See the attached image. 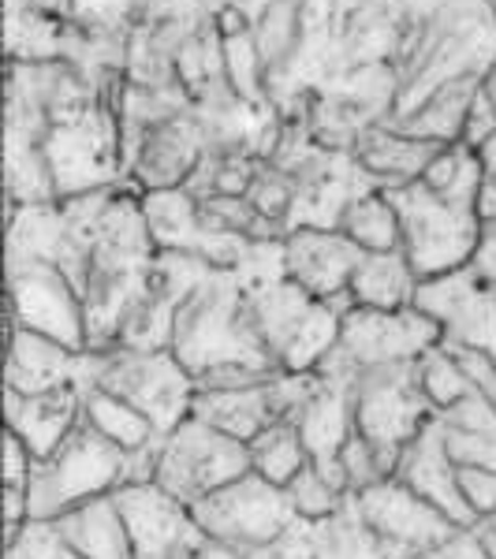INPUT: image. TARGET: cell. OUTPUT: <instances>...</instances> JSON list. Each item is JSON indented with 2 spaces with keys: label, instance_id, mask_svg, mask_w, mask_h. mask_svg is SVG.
<instances>
[{
  "label": "cell",
  "instance_id": "36",
  "mask_svg": "<svg viewBox=\"0 0 496 559\" xmlns=\"http://www.w3.org/2000/svg\"><path fill=\"white\" fill-rule=\"evenodd\" d=\"M34 463H38V459L31 455V448H26L15 432H8L4 437V492L31 496Z\"/></svg>",
  "mask_w": 496,
  "mask_h": 559
},
{
  "label": "cell",
  "instance_id": "9",
  "mask_svg": "<svg viewBox=\"0 0 496 559\" xmlns=\"http://www.w3.org/2000/svg\"><path fill=\"white\" fill-rule=\"evenodd\" d=\"M194 522L202 526V534L210 540L236 548V552H255L265 548L269 540H276L292 526L295 519V503L287 489L265 481L261 474H243L239 481L224 485L213 496L194 503Z\"/></svg>",
  "mask_w": 496,
  "mask_h": 559
},
{
  "label": "cell",
  "instance_id": "41",
  "mask_svg": "<svg viewBox=\"0 0 496 559\" xmlns=\"http://www.w3.org/2000/svg\"><path fill=\"white\" fill-rule=\"evenodd\" d=\"M408 559H445V552L437 548V552H418V556H408Z\"/></svg>",
  "mask_w": 496,
  "mask_h": 559
},
{
  "label": "cell",
  "instance_id": "42",
  "mask_svg": "<svg viewBox=\"0 0 496 559\" xmlns=\"http://www.w3.org/2000/svg\"><path fill=\"white\" fill-rule=\"evenodd\" d=\"M485 526H493V530H496V515H493V519H485Z\"/></svg>",
  "mask_w": 496,
  "mask_h": 559
},
{
  "label": "cell",
  "instance_id": "27",
  "mask_svg": "<svg viewBox=\"0 0 496 559\" xmlns=\"http://www.w3.org/2000/svg\"><path fill=\"white\" fill-rule=\"evenodd\" d=\"M477 90H482L477 79H471V83L445 86L437 97H429V102L422 105L411 120L392 123V131L411 134V139H422V142H433V146H456V142H463L467 116H471ZM385 128H389V123H385Z\"/></svg>",
  "mask_w": 496,
  "mask_h": 559
},
{
  "label": "cell",
  "instance_id": "23",
  "mask_svg": "<svg viewBox=\"0 0 496 559\" xmlns=\"http://www.w3.org/2000/svg\"><path fill=\"white\" fill-rule=\"evenodd\" d=\"M52 526L68 540L71 552L83 559H134L116 496H97V500L79 503V508L64 511Z\"/></svg>",
  "mask_w": 496,
  "mask_h": 559
},
{
  "label": "cell",
  "instance_id": "19",
  "mask_svg": "<svg viewBox=\"0 0 496 559\" xmlns=\"http://www.w3.org/2000/svg\"><path fill=\"white\" fill-rule=\"evenodd\" d=\"M90 377H94L90 350H71L31 329H12L4 388L20 395H42L57 388H90Z\"/></svg>",
  "mask_w": 496,
  "mask_h": 559
},
{
  "label": "cell",
  "instance_id": "43",
  "mask_svg": "<svg viewBox=\"0 0 496 559\" xmlns=\"http://www.w3.org/2000/svg\"><path fill=\"white\" fill-rule=\"evenodd\" d=\"M489 4H493V12H496V0H489Z\"/></svg>",
  "mask_w": 496,
  "mask_h": 559
},
{
  "label": "cell",
  "instance_id": "45",
  "mask_svg": "<svg viewBox=\"0 0 496 559\" xmlns=\"http://www.w3.org/2000/svg\"><path fill=\"white\" fill-rule=\"evenodd\" d=\"M493 358H496V355H493Z\"/></svg>",
  "mask_w": 496,
  "mask_h": 559
},
{
  "label": "cell",
  "instance_id": "17",
  "mask_svg": "<svg viewBox=\"0 0 496 559\" xmlns=\"http://www.w3.org/2000/svg\"><path fill=\"white\" fill-rule=\"evenodd\" d=\"M205 153H210V142H205V131H202V123H198L194 105H191L187 112L157 123V128L142 139V146L128 168V183L139 194L176 191V187H187V179H191L194 168L205 160Z\"/></svg>",
  "mask_w": 496,
  "mask_h": 559
},
{
  "label": "cell",
  "instance_id": "39",
  "mask_svg": "<svg viewBox=\"0 0 496 559\" xmlns=\"http://www.w3.org/2000/svg\"><path fill=\"white\" fill-rule=\"evenodd\" d=\"M477 153H482V165H485V176H489V179H493V183H496V134H493V139H489V142H485V146H482V150H477Z\"/></svg>",
  "mask_w": 496,
  "mask_h": 559
},
{
  "label": "cell",
  "instance_id": "5",
  "mask_svg": "<svg viewBox=\"0 0 496 559\" xmlns=\"http://www.w3.org/2000/svg\"><path fill=\"white\" fill-rule=\"evenodd\" d=\"M45 165H49L57 202L79 194L108 191V187L128 183L123 176V139L116 105L105 102L90 112L52 120L42 142Z\"/></svg>",
  "mask_w": 496,
  "mask_h": 559
},
{
  "label": "cell",
  "instance_id": "34",
  "mask_svg": "<svg viewBox=\"0 0 496 559\" xmlns=\"http://www.w3.org/2000/svg\"><path fill=\"white\" fill-rule=\"evenodd\" d=\"M340 463H344V474H347V485H351V496L369 489V485L385 481V466L377 452L369 448L366 437H358V432H351V440L344 444V452H340Z\"/></svg>",
  "mask_w": 496,
  "mask_h": 559
},
{
  "label": "cell",
  "instance_id": "32",
  "mask_svg": "<svg viewBox=\"0 0 496 559\" xmlns=\"http://www.w3.org/2000/svg\"><path fill=\"white\" fill-rule=\"evenodd\" d=\"M287 496H292V503H295V515L318 522V519H329L332 511L344 508V500L351 492L340 489L336 481H329V477L310 463V466H303V474L295 477L292 485H287Z\"/></svg>",
  "mask_w": 496,
  "mask_h": 559
},
{
  "label": "cell",
  "instance_id": "15",
  "mask_svg": "<svg viewBox=\"0 0 496 559\" xmlns=\"http://www.w3.org/2000/svg\"><path fill=\"white\" fill-rule=\"evenodd\" d=\"M247 559H400L369 530L358 500L347 496L344 508L329 519H295L276 540L247 552Z\"/></svg>",
  "mask_w": 496,
  "mask_h": 559
},
{
  "label": "cell",
  "instance_id": "10",
  "mask_svg": "<svg viewBox=\"0 0 496 559\" xmlns=\"http://www.w3.org/2000/svg\"><path fill=\"white\" fill-rule=\"evenodd\" d=\"M437 344H445L440 324L426 318L418 306H408V310L351 306L344 321H340V344L332 347V355L347 369L363 373V369L418 362Z\"/></svg>",
  "mask_w": 496,
  "mask_h": 559
},
{
  "label": "cell",
  "instance_id": "7",
  "mask_svg": "<svg viewBox=\"0 0 496 559\" xmlns=\"http://www.w3.org/2000/svg\"><path fill=\"white\" fill-rule=\"evenodd\" d=\"M351 407H355V432L369 440L381 459L385 474H395L403 448L433 421V403L422 392L418 362L363 369L351 384Z\"/></svg>",
  "mask_w": 496,
  "mask_h": 559
},
{
  "label": "cell",
  "instance_id": "44",
  "mask_svg": "<svg viewBox=\"0 0 496 559\" xmlns=\"http://www.w3.org/2000/svg\"><path fill=\"white\" fill-rule=\"evenodd\" d=\"M493 295H496V284H493Z\"/></svg>",
  "mask_w": 496,
  "mask_h": 559
},
{
  "label": "cell",
  "instance_id": "16",
  "mask_svg": "<svg viewBox=\"0 0 496 559\" xmlns=\"http://www.w3.org/2000/svg\"><path fill=\"white\" fill-rule=\"evenodd\" d=\"M366 250L340 228H295L284 239L287 280L340 310H351V276Z\"/></svg>",
  "mask_w": 496,
  "mask_h": 559
},
{
  "label": "cell",
  "instance_id": "26",
  "mask_svg": "<svg viewBox=\"0 0 496 559\" xmlns=\"http://www.w3.org/2000/svg\"><path fill=\"white\" fill-rule=\"evenodd\" d=\"M418 273L403 250H385V254H366L351 276V302L366 310H408L418 295Z\"/></svg>",
  "mask_w": 496,
  "mask_h": 559
},
{
  "label": "cell",
  "instance_id": "21",
  "mask_svg": "<svg viewBox=\"0 0 496 559\" xmlns=\"http://www.w3.org/2000/svg\"><path fill=\"white\" fill-rule=\"evenodd\" d=\"M83 392L86 388H57L42 395H20L4 388V421L8 432L31 448L34 459L52 455L83 426Z\"/></svg>",
  "mask_w": 496,
  "mask_h": 559
},
{
  "label": "cell",
  "instance_id": "20",
  "mask_svg": "<svg viewBox=\"0 0 496 559\" xmlns=\"http://www.w3.org/2000/svg\"><path fill=\"white\" fill-rule=\"evenodd\" d=\"M392 477H400V481L411 485L418 496L437 503L459 530L477 526L471 503L463 500V489H459V466L452 463V455H448V448H445V432H440L437 414H433L429 426L403 448L400 466H395Z\"/></svg>",
  "mask_w": 496,
  "mask_h": 559
},
{
  "label": "cell",
  "instance_id": "4",
  "mask_svg": "<svg viewBox=\"0 0 496 559\" xmlns=\"http://www.w3.org/2000/svg\"><path fill=\"white\" fill-rule=\"evenodd\" d=\"M90 355H94L90 388H105V392L120 395L128 407L139 411L142 418H150V426L161 437L194 414L198 381L173 350L108 347L90 350Z\"/></svg>",
  "mask_w": 496,
  "mask_h": 559
},
{
  "label": "cell",
  "instance_id": "13",
  "mask_svg": "<svg viewBox=\"0 0 496 559\" xmlns=\"http://www.w3.org/2000/svg\"><path fill=\"white\" fill-rule=\"evenodd\" d=\"M355 500L363 519L369 522V530L400 559L437 552V548H445L459 534V526L437 503L418 496L400 477H385V481L369 485V489L355 492Z\"/></svg>",
  "mask_w": 496,
  "mask_h": 559
},
{
  "label": "cell",
  "instance_id": "6",
  "mask_svg": "<svg viewBox=\"0 0 496 559\" xmlns=\"http://www.w3.org/2000/svg\"><path fill=\"white\" fill-rule=\"evenodd\" d=\"M403 224V254L418 280H433L471 265L482 242V221L474 205H459L429 191L426 183H408L385 191Z\"/></svg>",
  "mask_w": 496,
  "mask_h": 559
},
{
  "label": "cell",
  "instance_id": "12",
  "mask_svg": "<svg viewBox=\"0 0 496 559\" xmlns=\"http://www.w3.org/2000/svg\"><path fill=\"white\" fill-rule=\"evenodd\" d=\"M131 537L134 559H191L205 545L191 503L176 500L157 481H131L113 492Z\"/></svg>",
  "mask_w": 496,
  "mask_h": 559
},
{
  "label": "cell",
  "instance_id": "22",
  "mask_svg": "<svg viewBox=\"0 0 496 559\" xmlns=\"http://www.w3.org/2000/svg\"><path fill=\"white\" fill-rule=\"evenodd\" d=\"M445 150V146H433V142H422V139H411V134H400L392 128H369L363 139L355 142V160L366 168L385 191L392 187H408V183H418L426 176V168L433 165V157Z\"/></svg>",
  "mask_w": 496,
  "mask_h": 559
},
{
  "label": "cell",
  "instance_id": "3",
  "mask_svg": "<svg viewBox=\"0 0 496 559\" xmlns=\"http://www.w3.org/2000/svg\"><path fill=\"white\" fill-rule=\"evenodd\" d=\"M131 481V455L86 421L52 455L34 463L31 522H57L64 511L97 496H113Z\"/></svg>",
  "mask_w": 496,
  "mask_h": 559
},
{
  "label": "cell",
  "instance_id": "8",
  "mask_svg": "<svg viewBox=\"0 0 496 559\" xmlns=\"http://www.w3.org/2000/svg\"><path fill=\"white\" fill-rule=\"evenodd\" d=\"M255 471L250 463V444L213 429L202 418L179 421L173 432H165L157 444V463H153V481L168 489L176 500L194 503L213 496L224 485L239 481L243 474Z\"/></svg>",
  "mask_w": 496,
  "mask_h": 559
},
{
  "label": "cell",
  "instance_id": "30",
  "mask_svg": "<svg viewBox=\"0 0 496 559\" xmlns=\"http://www.w3.org/2000/svg\"><path fill=\"white\" fill-rule=\"evenodd\" d=\"M250 463H255V474L287 489L303 474V466H310V452H306L295 421H276L258 440H250Z\"/></svg>",
  "mask_w": 496,
  "mask_h": 559
},
{
  "label": "cell",
  "instance_id": "37",
  "mask_svg": "<svg viewBox=\"0 0 496 559\" xmlns=\"http://www.w3.org/2000/svg\"><path fill=\"white\" fill-rule=\"evenodd\" d=\"M445 559H493L489 552H485L482 537H477V530H459V534L448 540L445 548Z\"/></svg>",
  "mask_w": 496,
  "mask_h": 559
},
{
  "label": "cell",
  "instance_id": "18",
  "mask_svg": "<svg viewBox=\"0 0 496 559\" xmlns=\"http://www.w3.org/2000/svg\"><path fill=\"white\" fill-rule=\"evenodd\" d=\"M351 384L344 377H321L318 373V388L314 395L303 403V411L295 414V429H299L306 452H310V463L336 481L340 489L351 492L344 463H340V452L355 432V407H351Z\"/></svg>",
  "mask_w": 496,
  "mask_h": 559
},
{
  "label": "cell",
  "instance_id": "31",
  "mask_svg": "<svg viewBox=\"0 0 496 559\" xmlns=\"http://www.w3.org/2000/svg\"><path fill=\"white\" fill-rule=\"evenodd\" d=\"M418 381L437 414L456 407V403L467 400L471 392H477L471 384V377H467V369L459 366V358L452 355V347H445V344H437L418 358Z\"/></svg>",
  "mask_w": 496,
  "mask_h": 559
},
{
  "label": "cell",
  "instance_id": "24",
  "mask_svg": "<svg viewBox=\"0 0 496 559\" xmlns=\"http://www.w3.org/2000/svg\"><path fill=\"white\" fill-rule=\"evenodd\" d=\"M445 448L456 466L496 471V403L482 392H471L456 407L437 414Z\"/></svg>",
  "mask_w": 496,
  "mask_h": 559
},
{
  "label": "cell",
  "instance_id": "29",
  "mask_svg": "<svg viewBox=\"0 0 496 559\" xmlns=\"http://www.w3.org/2000/svg\"><path fill=\"white\" fill-rule=\"evenodd\" d=\"M340 231L351 236L366 254H385V250H403V224L395 213L392 198L385 191H374L366 198H358L355 205L344 213Z\"/></svg>",
  "mask_w": 496,
  "mask_h": 559
},
{
  "label": "cell",
  "instance_id": "2",
  "mask_svg": "<svg viewBox=\"0 0 496 559\" xmlns=\"http://www.w3.org/2000/svg\"><path fill=\"white\" fill-rule=\"evenodd\" d=\"M247 306L261 347L284 373H314L340 344L344 310L314 299L292 280L247 295Z\"/></svg>",
  "mask_w": 496,
  "mask_h": 559
},
{
  "label": "cell",
  "instance_id": "11",
  "mask_svg": "<svg viewBox=\"0 0 496 559\" xmlns=\"http://www.w3.org/2000/svg\"><path fill=\"white\" fill-rule=\"evenodd\" d=\"M8 302H12V329H31L71 350H90L83 295L64 269L49 261L8 265Z\"/></svg>",
  "mask_w": 496,
  "mask_h": 559
},
{
  "label": "cell",
  "instance_id": "33",
  "mask_svg": "<svg viewBox=\"0 0 496 559\" xmlns=\"http://www.w3.org/2000/svg\"><path fill=\"white\" fill-rule=\"evenodd\" d=\"M8 548H15L23 559H83L68 548V540L57 534L52 522H26L15 540H4Z\"/></svg>",
  "mask_w": 496,
  "mask_h": 559
},
{
  "label": "cell",
  "instance_id": "1",
  "mask_svg": "<svg viewBox=\"0 0 496 559\" xmlns=\"http://www.w3.org/2000/svg\"><path fill=\"white\" fill-rule=\"evenodd\" d=\"M173 355L191 369L198 388H250L281 373L261 347L247 292L232 269H213L179 306Z\"/></svg>",
  "mask_w": 496,
  "mask_h": 559
},
{
  "label": "cell",
  "instance_id": "40",
  "mask_svg": "<svg viewBox=\"0 0 496 559\" xmlns=\"http://www.w3.org/2000/svg\"><path fill=\"white\" fill-rule=\"evenodd\" d=\"M485 94L496 102V60H493V68H489V75H485Z\"/></svg>",
  "mask_w": 496,
  "mask_h": 559
},
{
  "label": "cell",
  "instance_id": "35",
  "mask_svg": "<svg viewBox=\"0 0 496 559\" xmlns=\"http://www.w3.org/2000/svg\"><path fill=\"white\" fill-rule=\"evenodd\" d=\"M459 489L463 500L471 503L474 519L485 522L496 515V471H474V466H459Z\"/></svg>",
  "mask_w": 496,
  "mask_h": 559
},
{
  "label": "cell",
  "instance_id": "25",
  "mask_svg": "<svg viewBox=\"0 0 496 559\" xmlns=\"http://www.w3.org/2000/svg\"><path fill=\"white\" fill-rule=\"evenodd\" d=\"M142 213H146L150 236L157 242V250H176V254H198L210 239L202 224V210L198 198L187 187L176 191H150L142 194Z\"/></svg>",
  "mask_w": 496,
  "mask_h": 559
},
{
  "label": "cell",
  "instance_id": "28",
  "mask_svg": "<svg viewBox=\"0 0 496 559\" xmlns=\"http://www.w3.org/2000/svg\"><path fill=\"white\" fill-rule=\"evenodd\" d=\"M83 421L102 432L105 440H113L116 448H123L128 455L161 440V432L150 426V418H142L139 411L128 407L120 395L105 392V388H86L83 392Z\"/></svg>",
  "mask_w": 496,
  "mask_h": 559
},
{
  "label": "cell",
  "instance_id": "14",
  "mask_svg": "<svg viewBox=\"0 0 496 559\" xmlns=\"http://www.w3.org/2000/svg\"><path fill=\"white\" fill-rule=\"evenodd\" d=\"M414 306L440 324V336H445L448 347H471L496 355V295L493 284H485L471 265L422 280Z\"/></svg>",
  "mask_w": 496,
  "mask_h": 559
},
{
  "label": "cell",
  "instance_id": "38",
  "mask_svg": "<svg viewBox=\"0 0 496 559\" xmlns=\"http://www.w3.org/2000/svg\"><path fill=\"white\" fill-rule=\"evenodd\" d=\"M191 559H247L243 552H236V548H228V545H221V540H210L205 537V545L198 548V552Z\"/></svg>",
  "mask_w": 496,
  "mask_h": 559
}]
</instances>
